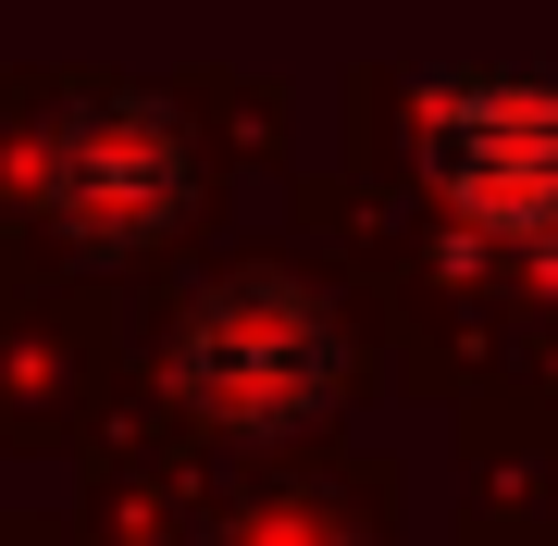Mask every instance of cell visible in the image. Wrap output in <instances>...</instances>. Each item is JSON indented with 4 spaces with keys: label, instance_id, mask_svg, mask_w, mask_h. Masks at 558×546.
<instances>
[{
    "label": "cell",
    "instance_id": "6da1fadb",
    "mask_svg": "<svg viewBox=\"0 0 558 546\" xmlns=\"http://www.w3.org/2000/svg\"><path fill=\"white\" fill-rule=\"evenodd\" d=\"M348 385V336L299 274H223L174 336V398L211 435H299L336 410Z\"/></svg>",
    "mask_w": 558,
    "mask_h": 546
},
{
    "label": "cell",
    "instance_id": "7a4b0ae2",
    "mask_svg": "<svg viewBox=\"0 0 558 546\" xmlns=\"http://www.w3.org/2000/svg\"><path fill=\"white\" fill-rule=\"evenodd\" d=\"M422 174L447 223L509 262H558V75H459L422 100Z\"/></svg>",
    "mask_w": 558,
    "mask_h": 546
},
{
    "label": "cell",
    "instance_id": "3957f363",
    "mask_svg": "<svg viewBox=\"0 0 558 546\" xmlns=\"http://www.w3.org/2000/svg\"><path fill=\"white\" fill-rule=\"evenodd\" d=\"M50 199H62L75 236L137 248V236H161V223L186 211V137H174L161 112H137V100L75 112V124L50 137Z\"/></svg>",
    "mask_w": 558,
    "mask_h": 546
}]
</instances>
